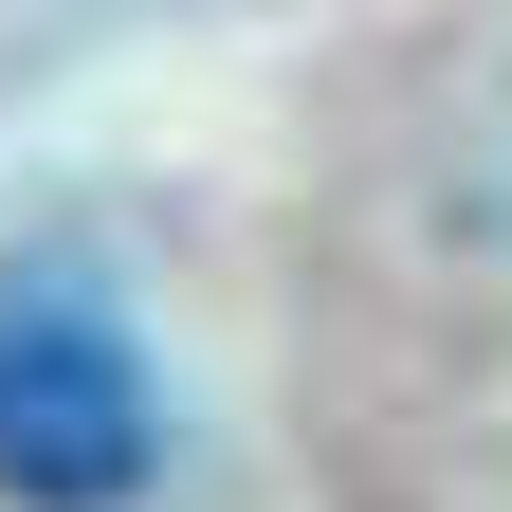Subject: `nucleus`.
<instances>
[{
	"mask_svg": "<svg viewBox=\"0 0 512 512\" xmlns=\"http://www.w3.org/2000/svg\"><path fill=\"white\" fill-rule=\"evenodd\" d=\"M147 458H165L147 348H128L110 311H74V293L0 311V494L19 512H128Z\"/></svg>",
	"mask_w": 512,
	"mask_h": 512,
	"instance_id": "nucleus-1",
	"label": "nucleus"
}]
</instances>
